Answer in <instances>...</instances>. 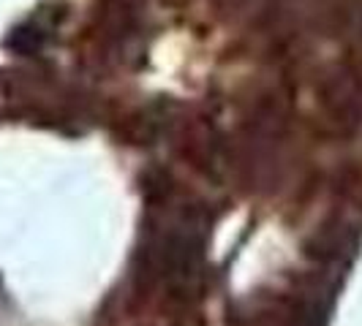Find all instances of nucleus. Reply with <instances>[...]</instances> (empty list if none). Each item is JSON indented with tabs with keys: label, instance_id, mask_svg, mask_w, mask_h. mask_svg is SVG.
<instances>
[{
	"label": "nucleus",
	"instance_id": "1",
	"mask_svg": "<svg viewBox=\"0 0 362 326\" xmlns=\"http://www.w3.org/2000/svg\"><path fill=\"white\" fill-rule=\"evenodd\" d=\"M156 270L175 294L194 291L202 274V239L194 234H172L156 258Z\"/></svg>",
	"mask_w": 362,
	"mask_h": 326
},
{
	"label": "nucleus",
	"instance_id": "2",
	"mask_svg": "<svg viewBox=\"0 0 362 326\" xmlns=\"http://www.w3.org/2000/svg\"><path fill=\"white\" fill-rule=\"evenodd\" d=\"M175 326H207V324H204V318H202L199 313L185 310V313H180V315L175 318Z\"/></svg>",
	"mask_w": 362,
	"mask_h": 326
}]
</instances>
